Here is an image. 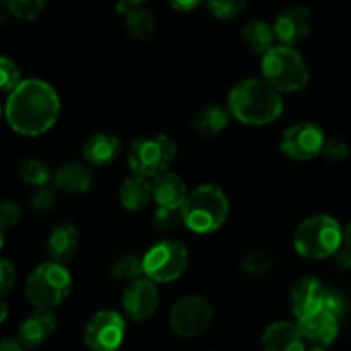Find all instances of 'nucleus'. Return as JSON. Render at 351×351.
Wrapping results in <instances>:
<instances>
[{
  "label": "nucleus",
  "instance_id": "1",
  "mask_svg": "<svg viewBox=\"0 0 351 351\" xmlns=\"http://www.w3.org/2000/svg\"><path fill=\"white\" fill-rule=\"evenodd\" d=\"M60 115V98L53 86L41 79H24L5 103V119L14 132L38 137L48 132Z\"/></svg>",
  "mask_w": 351,
  "mask_h": 351
},
{
  "label": "nucleus",
  "instance_id": "25",
  "mask_svg": "<svg viewBox=\"0 0 351 351\" xmlns=\"http://www.w3.org/2000/svg\"><path fill=\"white\" fill-rule=\"evenodd\" d=\"M156 16L153 10L143 5L130 7L123 12V26L132 38L139 41H147L156 33Z\"/></svg>",
  "mask_w": 351,
  "mask_h": 351
},
{
  "label": "nucleus",
  "instance_id": "20",
  "mask_svg": "<svg viewBox=\"0 0 351 351\" xmlns=\"http://www.w3.org/2000/svg\"><path fill=\"white\" fill-rule=\"evenodd\" d=\"M55 187L71 195H81L93 187V173L84 163L69 161L57 168L53 175Z\"/></svg>",
  "mask_w": 351,
  "mask_h": 351
},
{
  "label": "nucleus",
  "instance_id": "23",
  "mask_svg": "<svg viewBox=\"0 0 351 351\" xmlns=\"http://www.w3.org/2000/svg\"><path fill=\"white\" fill-rule=\"evenodd\" d=\"M230 117H232V113L225 106L206 105L194 113V117L191 120V125L201 136L215 137L228 127Z\"/></svg>",
  "mask_w": 351,
  "mask_h": 351
},
{
  "label": "nucleus",
  "instance_id": "31",
  "mask_svg": "<svg viewBox=\"0 0 351 351\" xmlns=\"http://www.w3.org/2000/svg\"><path fill=\"white\" fill-rule=\"evenodd\" d=\"M21 71L12 58L0 55V91L10 93L21 84Z\"/></svg>",
  "mask_w": 351,
  "mask_h": 351
},
{
  "label": "nucleus",
  "instance_id": "36",
  "mask_svg": "<svg viewBox=\"0 0 351 351\" xmlns=\"http://www.w3.org/2000/svg\"><path fill=\"white\" fill-rule=\"evenodd\" d=\"M322 154L331 161H345L350 156V146L339 137H331V139H326Z\"/></svg>",
  "mask_w": 351,
  "mask_h": 351
},
{
  "label": "nucleus",
  "instance_id": "42",
  "mask_svg": "<svg viewBox=\"0 0 351 351\" xmlns=\"http://www.w3.org/2000/svg\"><path fill=\"white\" fill-rule=\"evenodd\" d=\"M343 243L351 247V219L346 223L345 228H343Z\"/></svg>",
  "mask_w": 351,
  "mask_h": 351
},
{
  "label": "nucleus",
  "instance_id": "45",
  "mask_svg": "<svg viewBox=\"0 0 351 351\" xmlns=\"http://www.w3.org/2000/svg\"><path fill=\"white\" fill-rule=\"evenodd\" d=\"M2 247H3V230H0V252H2Z\"/></svg>",
  "mask_w": 351,
  "mask_h": 351
},
{
  "label": "nucleus",
  "instance_id": "9",
  "mask_svg": "<svg viewBox=\"0 0 351 351\" xmlns=\"http://www.w3.org/2000/svg\"><path fill=\"white\" fill-rule=\"evenodd\" d=\"M168 322L175 335L182 338H195L209 329L213 322V308L206 298L187 295L175 302Z\"/></svg>",
  "mask_w": 351,
  "mask_h": 351
},
{
  "label": "nucleus",
  "instance_id": "13",
  "mask_svg": "<svg viewBox=\"0 0 351 351\" xmlns=\"http://www.w3.org/2000/svg\"><path fill=\"white\" fill-rule=\"evenodd\" d=\"M274 33L280 45L297 47L311 34L312 12L305 5L287 7L274 21Z\"/></svg>",
  "mask_w": 351,
  "mask_h": 351
},
{
  "label": "nucleus",
  "instance_id": "43",
  "mask_svg": "<svg viewBox=\"0 0 351 351\" xmlns=\"http://www.w3.org/2000/svg\"><path fill=\"white\" fill-rule=\"evenodd\" d=\"M7 317H9V307H7V304L2 300V297H0V324H2Z\"/></svg>",
  "mask_w": 351,
  "mask_h": 351
},
{
  "label": "nucleus",
  "instance_id": "18",
  "mask_svg": "<svg viewBox=\"0 0 351 351\" xmlns=\"http://www.w3.org/2000/svg\"><path fill=\"white\" fill-rule=\"evenodd\" d=\"M79 249V232L74 223L62 221L50 232L47 240V254L50 261L65 264Z\"/></svg>",
  "mask_w": 351,
  "mask_h": 351
},
{
  "label": "nucleus",
  "instance_id": "21",
  "mask_svg": "<svg viewBox=\"0 0 351 351\" xmlns=\"http://www.w3.org/2000/svg\"><path fill=\"white\" fill-rule=\"evenodd\" d=\"M187 185L184 178L177 173L163 171L153 180V199L163 208L180 209L187 199Z\"/></svg>",
  "mask_w": 351,
  "mask_h": 351
},
{
  "label": "nucleus",
  "instance_id": "38",
  "mask_svg": "<svg viewBox=\"0 0 351 351\" xmlns=\"http://www.w3.org/2000/svg\"><path fill=\"white\" fill-rule=\"evenodd\" d=\"M332 259H335L336 266L341 267V269L345 271H350L351 269V247L346 245V243H343V245L336 250Z\"/></svg>",
  "mask_w": 351,
  "mask_h": 351
},
{
  "label": "nucleus",
  "instance_id": "8",
  "mask_svg": "<svg viewBox=\"0 0 351 351\" xmlns=\"http://www.w3.org/2000/svg\"><path fill=\"white\" fill-rule=\"evenodd\" d=\"M144 276L165 285L178 280L189 266V250L178 240H161L144 254Z\"/></svg>",
  "mask_w": 351,
  "mask_h": 351
},
{
  "label": "nucleus",
  "instance_id": "28",
  "mask_svg": "<svg viewBox=\"0 0 351 351\" xmlns=\"http://www.w3.org/2000/svg\"><path fill=\"white\" fill-rule=\"evenodd\" d=\"M240 267L245 274L252 278H261V276H266L273 271L274 267V261L269 254H264V252H250L247 254L245 257L242 259L240 263Z\"/></svg>",
  "mask_w": 351,
  "mask_h": 351
},
{
  "label": "nucleus",
  "instance_id": "19",
  "mask_svg": "<svg viewBox=\"0 0 351 351\" xmlns=\"http://www.w3.org/2000/svg\"><path fill=\"white\" fill-rule=\"evenodd\" d=\"M122 153V141L115 134L99 132L89 137L82 147V156L89 165L106 167L112 165Z\"/></svg>",
  "mask_w": 351,
  "mask_h": 351
},
{
  "label": "nucleus",
  "instance_id": "30",
  "mask_svg": "<svg viewBox=\"0 0 351 351\" xmlns=\"http://www.w3.org/2000/svg\"><path fill=\"white\" fill-rule=\"evenodd\" d=\"M209 12L223 21L235 19L245 10L247 0H206Z\"/></svg>",
  "mask_w": 351,
  "mask_h": 351
},
{
  "label": "nucleus",
  "instance_id": "12",
  "mask_svg": "<svg viewBox=\"0 0 351 351\" xmlns=\"http://www.w3.org/2000/svg\"><path fill=\"white\" fill-rule=\"evenodd\" d=\"M122 307L125 314L136 322H144L153 317L160 307L158 283L146 276L130 281L122 293Z\"/></svg>",
  "mask_w": 351,
  "mask_h": 351
},
{
  "label": "nucleus",
  "instance_id": "16",
  "mask_svg": "<svg viewBox=\"0 0 351 351\" xmlns=\"http://www.w3.org/2000/svg\"><path fill=\"white\" fill-rule=\"evenodd\" d=\"M57 328V315L51 308H36L24 319L19 328V343L24 348H38L43 345Z\"/></svg>",
  "mask_w": 351,
  "mask_h": 351
},
{
  "label": "nucleus",
  "instance_id": "6",
  "mask_svg": "<svg viewBox=\"0 0 351 351\" xmlns=\"http://www.w3.org/2000/svg\"><path fill=\"white\" fill-rule=\"evenodd\" d=\"M72 276L65 264L48 261L34 267L26 281V297L36 308H55L69 297Z\"/></svg>",
  "mask_w": 351,
  "mask_h": 351
},
{
  "label": "nucleus",
  "instance_id": "4",
  "mask_svg": "<svg viewBox=\"0 0 351 351\" xmlns=\"http://www.w3.org/2000/svg\"><path fill=\"white\" fill-rule=\"evenodd\" d=\"M298 256L311 261L332 257L343 245V228L329 215H315L300 223L293 239Z\"/></svg>",
  "mask_w": 351,
  "mask_h": 351
},
{
  "label": "nucleus",
  "instance_id": "22",
  "mask_svg": "<svg viewBox=\"0 0 351 351\" xmlns=\"http://www.w3.org/2000/svg\"><path fill=\"white\" fill-rule=\"evenodd\" d=\"M120 204L127 211H141L153 201V182L143 175L134 173L125 178L119 191Z\"/></svg>",
  "mask_w": 351,
  "mask_h": 351
},
{
  "label": "nucleus",
  "instance_id": "26",
  "mask_svg": "<svg viewBox=\"0 0 351 351\" xmlns=\"http://www.w3.org/2000/svg\"><path fill=\"white\" fill-rule=\"evenodd\" d=\"M110 274L115 280L134 281L144 276V259L134 254H123L113 259L110 264Z\"/></svg>",
  "mask_w": 351,
  "mask_h": 351
},
{
  "label": "nucleus",
  "instance_id": "41",
  "mask_svg": "<svg viewBox=\"0 0 351 351\" xmlns=\"http://www.w3.org/2000/svg\"><path fill=\"white\" fill-rule=\"evenodd\" d=\"M146 2V0H117V3H119V12L123 14L127 9H130V7H136V5H143V3Z\"/></svg>",
  "mask_w": 351,
  "mask_h": 351
},
{
  "label": "nucleus",
  "instance_id": "14",
  "mask_svg": "<svg viewBox=\"0 0 351 351\" xmlns=\"http://www.w3.org/2000/svg\"><path fill=\"white\" fill-rule=\"evenodd\" d=\"M326 288L317 278L304 276L291 288V311L297 321L322 311Z\"/></svg>",
  "mask_w": 351,
  "mask_h": 351
},
{
  "label": "nucleus",
  "instance_id": "10",
  "mask_svg": "<svg viewBox=\"0 0 351 351\" xmlns=\"http://www.w3.org/2000/svg\"><path fill=\"white\" fill-rule=\"evenodd\" d=\"M125 338V321L115 311H99L89 319L84 341L91 351H119Z\"/></svg>",
  "mask_w": 351,
  "mask_h": 351
},
{
  "label": "nucleus",
  "instance_id": "46",
  "mask_svg": "<svg viewBox=\"0 0 351 351\" xmlns=\"http://www.w3.org/2000/svg\"><path fill=\"white\" fill-rule=\"evenodd\" d=\"M2 113H3V106H2V101H0V119H2Z\"/></svg>",
  "mask_w": 351,
  "mask_h": 351
},
{
  "label": "nucleus",
  "instance_id": "33",
  "mask_svg": "<svg viewBox=\"0 0 351 351\" xmlns=\"http://www.w3.org/2000/svg\"><path fill=\"white\" fill-rule=\"evenodd\" d=\"M153 223L156 228L165 230V232H171V230H175V228H178V226L184 225V218H182L180 209L163 208V206H158L156 211H154Z\"/></svg>",
  "mask_w": 351,
  "mask_h": 351
},
{
  "label": "nucleus",
  "instance_id": "27",
  "mask_svg": "<svg viewBox=\"0 0 351 351\" xmlns=\"http://www.w3.org/2000/svg\"><path fill=\"white\" fill-rule=\"evenodd\" d=\"M19 175L26 184L33 185V187L50 184L51 177H53L50 167L45 161L38 160V158H24V160H21Z\"/></svg>",
  "mask_w": 351,
  "mask_h": 351
},
{
  "label": "nucleus",
  "instance_id": "29",
  "mask_svg": "<svg viewBox=\"0 0 351 351\" xmlns=\"http://www.w3.org/2000/svg\"><path fill=\"white\" fill-rule=\"evenodd\" d=\"M5 5L14 17L23 21H33L47 7V0H5Z\"/></svg>",
  "mask_w": 351,
  "mask_h": 351
},
{
  "label": "nucleus",
  "instance_id": "39",
  "mask_svg": "<svg viewBox=\"0 0 351 351\" xmlns=\"http://www.w3.org/2000/svg\"><path fill=\"white\" fill-rule=\"evenodd\" d=\"M167 2L170 3L171 9L180 10V12H191V10L197 9L206 0H167Z\"/></svg>",
  "mask_w": 351,
  "mask_h": 351
},
{
  "label": "nucleus",
  "instance_id": "15",
  "mask_svg": "<svg viewBox=\"0 0 351 351\" xmlns=\"http://www.w3.org/2000/svg\"><path fill=\"white\" fill-rule=\"evenodd\" d=\"M302 335L307 341L317 346H331L339 335V319L329 314L328 311H319L308 317L297 321Z\"/></svg>",
  "mask_w": 351,
  "mask_h": 351
},
{
  "label": "nucleus",
  "instance_id": "34",
  "mask_svg": "<svg viewBox=\"0 0 351 351\" xmlns=\"http://www.w3.org/2000/svg\"><path fill=\"white\" fill-rule=\"evenodd\" d=\"M322 308L341 321V319L345 317L346 311H348V300H346V297L341 293V291L328 290V288H326V297H324V305H322Z\"/></svg>",
  "mask_w": 351,
  "mask_h": 351
},
{
  "label": "nucleus",
  "instance_id": "11",
  "mask_svg": "<svg viewBox=\"0 0 351 351\" xmlns=\"http://www.w3.org/2000/svg\"><path fill=\"white\" fill-rule=\"evenodd\" d=\"M324 130L312 122H298L288 127L281 136L280 147L283 154L295 161H308L322 154Z\"/></svg>",
  "mask_w": 351,
  "mask_h": 351
},
{
  "label": "nucleus",
  "instance_id": "5",
  "mask_svg": "<svg viewBox=\"0 0 351 351\" xmlns=\"http://www.w3.org/2000/svg\"><path fill=\"white\" fill-rule=\"evenodd\" d=\"M263 77L280 93L302 91L308 84L311 72L307 62L295 47L274 45L263 55Z\"/></svg>",
  "mask_w": 351,
  "mask_h": 351
},
{
  "label": "nucleus",
  "instance_id": "17",
  "mask_svg": "<svg viewBox=\"0 0 351 351\" xmlns=\"http://www.w3.org/2000/svg\"><path fill=\"white\" fill-rule=\"evenodd\" d=\"M305 341L297 322H273L263 335L264 351H305Z\"/></svg>",
  "mask_w": 351,
  "mask_h": 351
},
{
  "label": "nucleus",
  "instance_id": "40",
  "mask_svg": "<svg viewBox=\"0 0 351 351\" xmlns=\"http://www.w3.org/2000/svg\"><path fill=\"white\" fill-rule=\"evenodd\" d=\"M0 351H24V346L14 339H0Z\"/></svg>",
  "mask_w": 351,
  "mask_h": 351
},
{
  "label": "nucleus",
  "instance_id": "35",
  "mask_svg": "<svg viewBox=\"0 0 351 351\" xmlns=\"http://www.w3.org/2000/svg\"><path fill=\"white\" fill-rule=\"evenodd\" d=\"M21 206L14 201L0 202V230H10L21 221Z\"/></svg>",
  "mask_w": 351,
  "mask_h": 351
},
{
  "label": "nucleus",
  "instance_id": "44",
  "mask_svg": "<svg viewBox=\"0 0 351 351\" xmlns=\"http://www.w3.org/2000/svg\"><path fill=\"white\" fill-rule=\"evenodd\" d=\"M305 351H328L324 348V346H317V345H314L312 346V348H308V350H305Z\"/></svg>",
  "mask_w": 351,
  "mask_h": 351
},
{
  "label": "nucleus",
  "instance_id": "37",
  "mask_svg": "<svg viewBox=\"0 0 351 351\" xmlns=\"http://www.w3.org/2000/svg\"><path fill=\"white\" fill-rule=\"evenodd\" d=\"M16 267L10 261L0 259V297H5L16 285Z\"/></svg>",
  "mask_w": 351,
  "mask_h": 351
},
{
  "label": "nucleus",
  "instance_id": "3",
  "mask_svg": "<svg viewBox=\"0 0 351 351\" xmlns=\"http://www.w3.org/2000/svg\"><path fill=\"white\" fill-rule=\"evenodd\" d=\"M180 211L184 226L197 235H209L225 225L230 202L219 185L204 184L189 192Z\"/></svg>",
  "mask_w": 351,
  "mask_h": 351
},
{
  "label": "nucleus",
  "instance_id": "24",
  "mask_svg": "<svg viewBox=\"0 0 351 351\" xmlns=\"http://www.w3.org/2000/svg\"><path fill=\"white\" fill-rule=\"evenodd\" d=\"M242 40L243 45L256 55L267 53L278 41L273 24L259 19L249 21L243 26Z\"/></svg>",
  "mask_w": 351,
  "mask_h": 351
},
{
  "label": "nucleus",
  "instance_id": "32",
  "mask_svg": "<svg viewBox=\"0 0 351 351\" xmlns=\"http://www.w3.org/2000/svg\"><path fill=\"white\" fill-rule=\"evenodd\" d=\"M57 187H51L50 184L40 185L36 187V191L31 194L29 206L34 213H47L50 211L55 206V201H57Z\"/></svg>",
  "mask_w": 351,
  "mask_h": 351
},
{
  "label": "nucleus",
  "instance_id": "7",
  "mask_svg": "<svg viewBox=\"0 0 351 351\" xmlns=\"http://www.w3.org/2000/svg\"><path fill=\"white\" fill-rule=\"evenodd\" d=\"M178 146L165 134H149L134 141L127 153V161L134 173L154 178L167 171L177 158Z\"/></svg>",
  "mask_w": 351,
  "mask_h": 351
},
{
  "label": "nucleus",
  "instance_id": "2",
  "mask_svg": "<svg viewBox=\"0 0 351 351\" xmlns=\"http://www.w3.org/2000/svg\"><path fill=\"white\" fill-rule=\"evenodd\" d=\"M283 98L266 79H243L230 91L228 110L245 125H269L283 113Z\"/></svg>",
  "mask_w": 351,
  "mask_h": 351
}]
</instances>
